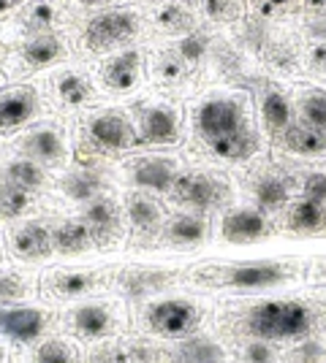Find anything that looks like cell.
Here are the masks:
<instances>
[{
	"mask_svg": "<svg viewBox=\"0 0 326 363\" xmlns=\"http://www.w3.org/2000/svg\"><path fill=\"white\" fill-rule=\"evenodd\" d=\"M248 325L261 339H296L310 328V312L294 301H266L250 312Z\"/></svg>",
	"mask_w": 326,
	"mask_h": 363,
	"instance_id": "1",
	"label": "cell"
},
{
	"mask_svg": "<svg viewBox=\"0 0 326 363\" xmlns=\"http://www.w3.org/2000/svg\"><path fill=\"white\" fill-rule=\"evenodd\" d=\"M134 33H136V19L128 11H107L90 19L85 30V41L93 52H104V49L128 41Z\"/></svg>",
	"mask_w": 326,
	"mask_h": 363,
	"instance_id": "2",
	"label": "cell"
},
{
	"mask_svg": "<svg viewBox=\"0 0 326 363\" xmlns=\"http://www.w3.org/2000/svg\"><path fill=\"white\" fill-rule=\"evenodd\" d=\"M242 128V106L237 101L217 98L199 108V130L207 141H215Z\"/></svg>",
	"mask_w": 326,
	"mask_h": 363,
	"instance_id": "3",
	"label": "cell"
},
{
	"mask_svg": "<svg viewBox=\"0 0 326 363\" xmlns=\"http://www.w3.org/2000/svg\"><path fill=\"white\" fill-rule=\"evenodd\" d=\"M174 198L180 203H190L196 209H212L226 198V187L204 174H185L174 179Z\"/></svg>",
	"mask_w": 326,
	"mask_h": 363,
	"instance_id": "4",
	"label": "cell"
},
{
	"mask_svg": "<svg viewBox=\"0 0 326 363\" xmlns=\"http://www.w3.org/2000/svg\"><path fill=\"white\" fill-rule=\"evenodd\" d=\"M150 328L163 336H185L196 325V309L188 301H163L150 309Z\"/></svg>",
	"mask_w": 326,
	"mask_h": 363,
	"instance_id": "5",
	"label": "cell"
},
{
	"mask_svg": "<svg viewBox=\"0 0 326 363\" xmlns=\"http://www.w3.org/2000/svg\"><path fill=\"white\" fill-rule=\"evenodd\" d=\"M90 138L107 150H128L139 141L128 120L123 114H114V111H107L90 122Z\"/></svg>",
	"mask_w": 326,
	"mask_h": 363,
	"instance_id": "6",
	"label": "cell"
},
{
	"mask_svg": "<svg viewBox=\"0 0 326 363\" xmlns=\"http://www.w3.org/2000/svg\"><path fill=\"white\" fill-rule=\"evenodd\" d=\"M44 331V315L38 309H3L0 312V333H6L14 342H33Z\"/></svg>",
	"mask_w": 326,
	"mask_h": 363,
	"instance_id": "7",
	"label": "cell"
},
{
	"mask_svg": "<svg viewBox=\"0 0 326 363\" xmlns=\"http://www.w3.org/2000/svg\"><path fill=\"white\" fill-rule=\"evenodd\" d=\"M286 277L288 272L275 263H245V266H234L226 274V282L234 288H269V285H280Z\"/></svg>",
	"mask_w": 326,
	"mask_h": 363,
	"instance_id": "8",
	"label": "cell"
},
{
	"mask_svg": "<svg viewBox=\"0 0 326 363\" xmlns=\"http://www.w3.org/2000/svg\"><path fill=\"white\" fill-rule=\"evenodd\" d=\"M38 108L33 90H11L0 95V130H11L31 120Z\"/></svg>",
	"mask_w": 326,
	"mask_h": 363,
	"instance_id": "9",
	"label": "cell"
},
{
	"mask_svg": "<svg viewBox=\"0 0 326 363\" xmlns=\"http://www.w3.org/2000/svg\"><path fill=\"white\" fill-rule=\"evenodd\" d=\"M223 239L229 242H256L266 233V220L261 212H253V209H237L223 220L220 228Z\"/></svg>",
	"mask_w": 326,
	"mask_h": 363,
	"instance_id": "10",
	"label": "cell"
},
{
	"mask_svg": "<svg viewBox=\"0 0 326 363\" xmlns=\"http://www.w3.org/2000/svg\"><path fill=\"white\" fill-rule=\"evenodd\" d=\"M141 144H171L177 141V114L166 106H153L141 120Z\"/></svg>",
	"mask_w": 326,
	"mask_h": 363,
	"instance_id": "11",
	"label": "cell"
},
{
	"mask_svg": "<svg viewBox=\"0 0 326 363\" xmlns=\"http://www.w3.org/2000/svg\"><path fill=\"white\" fill-rule=\"evenodd\" d=\"M85 225L90 230L93 242L107 244L117 233V206L109 198H93L87 212H85Z\"/></svg>",
	"mask_w": 326,
	"mask_h": 363,
	"instance_id": "12",
	"label": "cell"
},
{
	"mask_svg": "<svg viewBox=\"0 0 326 363\" xmlns=\"http://www.w3.org/2000/svg\"><path fill=\"white\" fill-rule=\"evenodd\" d=\"M174 163L171 160H163V157H150V160H141L139 166L134 168V182L139 187H147V190H169L174 187Z\"/></svg>",
	"mask_w": 326,
	"mask_h": 363,
	"instance_id": "13",
	"label": "cell"
},
{
	"mask_svg": "<svg viewBox=\"0 0 326 363\" xmlns=\"http://www.w3.org/2000/svg\"><path fill=\"white\" fill-rule=\"evenodd\" d=\"M210 147H212L215 155L226 157V160H245V157H250L253 152L259 150V136H256L250 128L242 125L239 130H234L229 136L210 141Z\"/></svg>",
	"mask_w": 326,
	"mask_h": 363,
	"instance_id": "14",
	"label": "cell"
},
{
	"mask_svg": "<svg viewBox=\"0 0 326 363\" xmlns=\"http://www.w3.org/2000/svg\"><path fill=\"white\" fill-rule=\"evenodd\" d=\"M283 144L296 155H318L326 150V130H318L313 125H288Z\"/></svg>",
	"mask_w": 326,
	"mask_h": 363,
	"instance_id": "15",
	"label": "cell"
},
{
	"mask_svg": "<svg viewBox=\"0 0 326 363\" xmlns=\"http://www.w3.org/2000/svg\"><path fill=\"white\" fill-rule=\"evenodd\" d=\"M139 65H141V55L136 49H128V52L117 55L107 65V82L114 90H128L139 79Z\"/></svg>",
	"mask_w": 326,
	"mask_h": 363,
	"instance_id": "16",
	"label": "cell"
},
{
	"mask_svg": "<svg viewBox=\"0 0 326 363\" xmlns=\"http://www.w3.org/2000/svg\"><path fill=\"white\" fill-rule=\"evenodd\" d=\"M14 250L22 257H47L55 247H52V233L44 225H25L14 236Z\"/></svg>",
	"mask_w": 326,
	"mask_h": 363,
	"instance_id": "17",
	"label": "cell"
},
{
	"mask_svg": "<svg viewBox=\"0 0 326 363\" xmlns=\"http://www.w3.org/2000/svg\"><path fill=\"white\" fill-rule=\"evenodd\" d=\"M25 152L31 155L33 160H41V163H58L65 155L60 133L55 130H36L25 141Z\"/></svg>",
	"mask_w": 326,
	"mask_h": 363,
	"instance_id": "18",
	"label": "cell"
},
{
	"mask_svg": "<svg viewBox=\"0 0 326 363\" xmlns=\"http://www.w3.org/2000/svg\"><path fill=\"white\" fill-rule=\"evenodd\" d=\"M93 242L90 230L85 223H63L55 233H52V247L63 252V255H77V252H85Z\"/></svg>",
	"mask_w": 326,
	"mask_h": 363,
	"instance_id": "19",
	"label": "cell"
},
{
	"mask_svg": "<svg viewBox=\"0 0 326 363\" xmlns=\"http://www.w3.org/2000/svg\"><path fill=\"white\" fill-rule=\"evenodd\" d=\"M60 55H63V44L55 35H36V38L28 41L25 49H22V57H25V62L33 65V68L52 65Z\"/></svg>",
	"mask_w": 326,
	"mask_h": 363,
	"instance_id": "20",
	"label": "cell"
},
{
	"mask_svg": "<svg viewBox=\"0 0 326 363\" xmlns=\"http://www.w3.org/2000/svg\"><path fill=\"white\" fill-rule=\"evenodd\" d=\"M261 117H264L266 130L280 133L291 125V106L286 101V95H280L278 90H269L261 101Z\"/></svg>",
	"mask_w": 326,
	"mask_h": 363,
	"instance_id": "21",
	"label": "cell"
},
{
	"mask_svg": "<svg viewBox=\"0 0 326 363\" xmlns=\"http://www.w3.org/2000/svg\"><path fill=\"white\" fill-rule=\"evenodd\" d=\"M74 325L85 336H104L109 331V325H112V315H109L107 306H98V303L82 306V309H77V315H74Z\"/></svg>",
	"mask_w": 326,
	"mask_h": 363,
	"instance_id": "22",
	"label": "cell"
},
{
	"mask_svg": "<svg viewBox=\"0 0 326 363\" xmlns=\"http://www.w3.org/2000/svg\"><path fill=\"white\" fill-rule=\"evenodd\" d=\"M177 363H223V350L210 339H190L177 350Z\"/></svg>",
	"mask_w": 326,
	"mask_h": 363,
	"instance_id": "23",
	"label": "cell"
},
{
	"mask_svg": "<svg viewBox=\"0 0 326 363\" xmlns=\"http://www.w3.org/2000/svg\"><path fill=\"white\" fill-rule=\"evenodd\" d=\"M256 201L264 212H278L283 209V203L288 201V187L286 182L278 177H264V179L256 184Z\"/></svg>",
	"mask_w": 326,
	"mask_h": 363,
	"instance_id": "24",
	"label": "cell"
},
{
	"mask_svg": "<svg viewBox=\"0 0 326 363\" xmlns=\"http://www.w3.org/2000/svg\"><path fill=\"white\" fill-rule=\"evenodd\" d=\"M31 206V190H22L11 182L0 184V217L3 220H14L22 212H28Z\"/></svg>",
	"mask_w": 326,
	"mask_h": 363,
	"instance_id": "25",
	"label": "cell"
},
{
	"mask_svg": "<svg viewBox=\"0 0 326 363\" xmlns=\"http://www.w3.org/2000/svg\"><path fill=\"white\" fill-rule=\"evenodd\" d=\"M207 236V223L202 217H177L169 225V239L177 244H199Z\"/></svg>",
	"mask_w": 326,
	"mask_h": 363,
	"instance_id": "26",
	"label": "cell"
},
{
	"mask_svg": "<svg viewBox=\"0 0 326 363\" xmlns=\"http://www.w3.org/2000/svg\"><path fill=\"white\" fill-rule=\"evenodd\" d=\"M63 187H65L68 198H74V201H93V198H98V193H101L104 182H101V177L93 174V171H82V174L68 177V179L63 182Z\"/></svg>",
	"mask_w": 326,
	"mask_h": 363,
	"instance_id": "27",
	"label": "cell"
},
{
	"mask_svg": "<svg viewBox=\"0 0 326 363\" xmlns=\"http://www.w3.org/2000/svg\"><path fill=\"white\" fill-rule=\"evenodd\" d=\"M128 217H131L136 230H153L161 220V209H158L156 201L144 196H134L128 201Z\"/></svg>",
	"mask_w": 326,
	"mask_h": 363,
	"instance_id": "28",
	"label": "cell"
},
{
	"mask_svg": "<svg viewBox=\"0 0 326 363\" xmlns=\"http://www.w3.org/2000/svg\"><path fill=\"white\" fill-rule=\"evenodd\" d=\"M324 223V206L315 203V201H299L291 212V228L294 230H302V233H310L315 228H321Z\"/></svg>",
	"mask_w": 326,
	"mask_h": 363,
	"instance_id": "29",
	"label": "cell"
},
{
	"mask_svg": "<svg viewBox=\"0 0 326 363\" xmlns=\"http://www.w3.org/2000/svg\"><path fill=\"white\" fill-rule=\"evenodd\" d=\"M6 182H11V184L22 187V190H36L44 182V171L36 166L33 160H16L6 171Z\"/></svg>",
	"mask_w": 326,
	"mask_h": 363,
	"instance_id": "30",
	"label": "cell"
},
{
	"mask_svg": "<svg viewBox=\"0 0 326 363\" xmlns=\"http://www.w3.org/2000/svg\"><path fill=\"white\" fill-rule=\"evenodd\" d=\"M58 92L63 95V101L65 104H71V106H79V104H85V98L90 95L87 90V82L77 74H65L58 82Z\"/></svg>",
	"mask_w": 326,
	"mask_h": 363,
	"instance_id": "31",
	"label": "cell"
},
{
	"mask_svg": "<svg viewBox=\"0 0 326 363\" xmlns=\"http://www.w3.org/2000/svg\"><path fill=\"white\" fill-rule=\"evenodd\" d=\"M305 125H313L318 130H326V92H313L302 104Z\"/></svg>",
	"mask_w": 326,
	"mask_h": 363,
	"instance_id": "32",
	"label": "cell"
},
{
	"mask_svg": "<svg viewBox=\"0 0 326 363\" xmlns=\"http://www.w3.org/2000/svg\"><path fill=\"white\" fill-rule=\"evenodd\" d=\"M171 277L169 274H161V272H141V274H134V277H128L125 279V285L131 293H153L158 290L161 285H166Z\"/></svg>",
	"mask_w": 326,
	"mask_h": 363,
	"instance_id": "33",
	"label": "cell"
},
{
	"mask_svg": "<svg viewBox=\"0 0 326 363\" xmlns=\"http://www.w3.org/2000/svg\"><path fill=\"white\" fill-rule=\"evenodd\" d=\"M55 6L47 3V0H41V3H33L31 9H28V14H25V22L31 25L33 30H47L55 25Z\"/></svg>",
	"mask_w": 326,
	"mask_h": 363,
	"instance_id": "34",
	"label": "cell"
},
{
	"mask_svg": "<svg viewBox=\"0 0 326 363\" xmlns=\"http://www.w3.org/2000/svg\"><path fill=\"white\" fill-rule=\"evenodd\" d=\"M36 363H74V352L63 342H47L36 352Z\"/></svg>",
	"mask_w": 326,
	"mask_h": 363,
	"instance_id": "35",
	"label": "cell"
},
{
	"mask_svg": "<svg viewBox=\"0 0 326 363\" xmlns=\"http://www.w3.org/2000/svg\"><path fill=\"white\" fill-rule=\"evenodd\" d=\"M93 285V277L90 274H63L55 279V288L65 293V296H74V293H85V290Z\"/></svg>",
	"mask_w": 326,
	"mask_h": 363,
	"instance_id": "36",
	"label": "cell"
},
{
	"mask_svg": "<svg viewBox=\"0 0 326 363\" xmlns=\"http://www.w3.org/2000/svg\"><path fill=\"white\" fill-rule=\"evenodd\" d=\"M204 52H207V38L199 35V33H190L185 35L183 41H180V57L188 62H196L204 57Z\"/></svg>",
	"mask_w": 326,
	"mask_h": 363,
	"instance_id": "37",
	"label": "cell"
},
{
	"mask_svg": "<svg viewBox=\"0 0 326 363\" xmlns=\"http://www.w3.org/2000/svg\"><path fill=\"white\" fill-rule=\"evenodd\" d=\"M305 198L326 206V174H310L305 179Z\"/></svg>",
	"mask_w": 326,
	"mask_h": 363,
	"instance_id": "38",
	"label": "cell"
},
{
	"mask_svg": "<svg viewBox=\"0 0 326 363\" xmlns=\"http://www.w3.org/2000/svg\"><path fill=\"white\" fill-rule=\"evenodd\" d=\"M245 361L248 363H272L275 361V352L266 342H253L248 350H245Z\"/></svg>",
	"mask_w": 326,
	"mask_h": 363,
	"instance_id": "39",
	"label": "cell"
},
{
	"mask_svg": "<svg viewBox=\"0 0 326 363\" xmlns=\"http://www.w3.org/2000/svg\"><path fill=\"white\" fill-rule=\"evenodd\" d=\"M25 293V285L16 277H0V301H14Z\"/></svg>",
	"mask_w": 326,
	"mask_h": 363,
	"instance_id": "40",
	"label": "cell"
},
{
	"mask_svg": "<svg viewBox=\"0 0 326 363\" xmlns=\"http://www.w3.org/2000/svg\"><path fill=\"white\" fill-rule=\"evenodd\" d=\"M207 14L215 16V19H232L234 11V0H207Z\"/></svg>",
	"mask_w": 326,
	"mask_h": 363,
	"instance_id": "41",
	"label": "cell"
},
{
	"mask_svg": "<svg viewBox=\"0 0 326 363\" xmlns=\"http://www.w3.org/2000/svg\"><path fill=\"white\" fill-rule=\"evenodd\" d=\"M158 19H161V25H166V28H174V25H180V19H183V11H180L177 6H166V9L158 14Z\"/></svg>",
	"mask_w": 326,
	"mask_h": 363,
	"instance_id": "42",
	"label": "cell"
},
{
	"mask_svg": "<svg viewBox=\"0 0 326 363\" xmlns=\"http://www.w3.org/2000/svg\"><path fill=\"white\" fill-rule=\"evenodd\" d=\"M180 74H183V65H180V60H163V62H161V76H163V79L174 82V79H180Z\"/></svg>",
	"mask_w": 326,
	"mask_h": 363,
	"instance_id": "43",
	"label": "cell"
},
{
	"mask_svg": "<svg viewBox=\"0 0 326 363\" xmlns=\"http://www.w3.org/2000/svg\"><path fill=\"white\" fill-rule=\"evenodd\" d=\"M288 6V0H259V11L264 16H272L278 14V11H283Z\"/></svg>",
	"mask_w": 326,
	"mask_h": 363,
	"instance_id": "44",
	"label": "cell"
},
{
	"mask_svg": "<svg viewBox=\"0 0 326 363\" xmlns=\"http://www.w3.org/2000/svg\"><path fill=\"white\" fill-rule=\"evenodd\" d=\"M313 65L326 71V46H315V49H313Z\"/></svg>",
	"mask_w": 326,
	"mask_h": 363,
	"instance_id": "45",
	"label": "cell"
},
{
	"mask_svg": "<svg viewBox=\"0 0 326 363\" xmlns=\"http://www.w3.org/2000/svg\"><path fill=\"white\" fill-rule=\"evenodd\" d=\"M308 9H315V11H326V0H305Z\"/></svg>",
	"mask_w": 326,
	"mask_h": 363,
	"instance_id": "46",
	"label": "cell"
},
{
	"mask_svg": "<svg viewBox=\"0 0 326 363\" xmlns=\"http://www.w3.org/2000/svg\"><path fill=\"white\" fill-rule=\"evenodd\" d=\"M19 0H0V14H6V11H11Z\"/></svg>",
	"mask_w": 326,
	"mask_h": 363,
	"instance_id": "47",
	"label": "cell"
},
{
	"mask_svg": "<svg viewBox=\"0 0 326 363\" xmlns=\"http://www.w3.org/2000/svg\"><path fill=\"white\" fill-rule=\"evenodd\" d=\"M0 312H3V309H0Z\"/></svg>",
	"mask_w": 326,
	"mask_h": 363,
	"instance_id": "48",
	"label": "cell"
}]
</instances>
